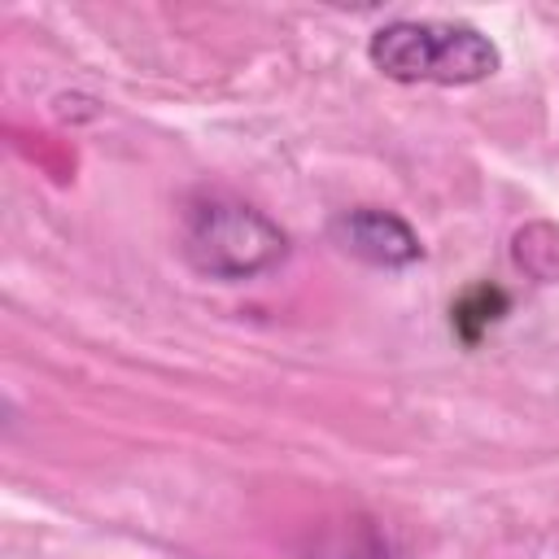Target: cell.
<instances>
[{
  "mask_svg": "<svg viewBox=\"0 0 559 559\" xmlns=\"http://www.w3.org/2000/svg\"><path fill=\"white\" fill-rule=\"evenodd\" d=\"M179 253L197 275L240 284L288 258V231L231 192H197L179 214Z\"/></svg>",
  "mask_w": 559,
  "mask_h": 559,
  "instance_id": "cell-1",
  "label": "cell"
},
{
  "mask_svg": "<svg viewBox=\"0 0 559 559\" xmlns=\"http://www.w3.org/2000/svg\"><path fill=\"white\" fill-rule=\"evenodd\" d=\"M367 61L393 83H437V87H472L502 70L498 44L467 22H432V17H397L371 31Z\"/></svg>",
  "mask_w": 559,
  "mask_h": 559,
  "instance_id": "cell-2",
  "label": "cell"
},
{
  "mask_svg": "<svg viewBox=\"0 0 559 559\" xmlns=\"http://www.w3.org/2000/svg\"><path fill=\"white\" fill-rule=\"evenodd\" d=\"M332 240L367 262V266H380V271H402V266H415L424 258V245L415 236V227L393 214V210H380V205H354V210H341L332 218Z\"/></svg>",
  "mask_w": 559,
  "mask_h": 559,
  "instance_id": "cell-3",
  "label": "cell"
},
{
  "mask_svg": "<svg viewBox=\"0 0 559 559\" xmlns=\"http://www.w3.org/2000/svg\"><path fill=\"white\" fill-rule=\"evenodd\" d=\"M511 262L533 275L537 284H559V227L555 223H524L511 236Z\"/></svg>",
  "mask_w": 559,
  "mask_h": 559,
  "instance_id": "cell-4",
  "label": "cell"
},
{
  "mask_svg": "<svg viewBox=\"0 0 559 559\" xmlns=\"http://www.w3.org/2000/svg\"><path fill=\"white\" fill-rule=\"evenodd\" d=\"M507 293L498 288V284H472L454 306H450V328L467 341V345H476L480 336H485V328H493L502 314H507Z\"/></svg>",
  "mask_w": 559,
  "mask_h": 559,
  "instance_id": "cell-5",
  "label": "cell"
}]
</instances>
